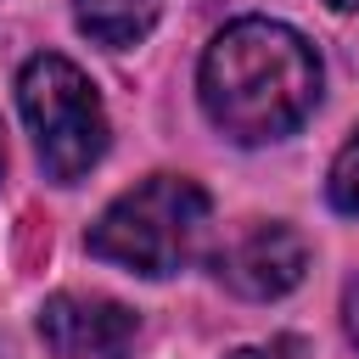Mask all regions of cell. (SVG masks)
<instances>
[{"instance_id":"6da1fadb","label":"cell","mask_w":359,"mask_h":359,"mask_svg":"<svg viewBox=\"0 0 359 359\" xmlns=\"http://www.w3.org/2000/svg\"><path fill=\"white\" fill-rule=\"evenodd\" d=\"M314 101H320V56L286 22L241 17L202 56V107L241 146L292 135L314 112Z\"/></svg>"},{"instance_id":"7a4b0ae2","label":"cell","mask_w":359,"mask_h":359,"mask_svg":"<svg viewBox=\"0 0 359 359\" xmlns=\"http://www.w3.org/2000/svg\"><path fill=\"white\" fill-rule=\"evenodd\" d=\"M202 236H208V191L185 174H151L90 224V252L129 275L157 280L185 269Z\"/></svg>"},{"instance_id":"3957f363","label":"cell","mask_w":359,"mask_h":359,"mask_svg":"<svg viewBox=\"0 0 359 359\" xmlns=\"http://www.w3.org/2000/svg\"><path fill=\"white\" fill-rule=\"evenodd\" d=\"M17 107L34 129V146H39V163L50 180L73 185L84 180L101 151H107V112H101V95L95 84L56 50L34 56L17 79Z\"/></svg>"},{"instance_id":"277c9868","label":"cell","mask_w":359,"mask_h":359,"mask_svg":"<svg viewBox=\"0 0 359 359\" xmlns=\"http://www.w3.org/2000/svg\"><path fill=\"white\" fill-rule=\"evenodd\" d=\"M39 337L56 359H129L140 320L101 292H56L39 309Z\"/></svg>"},{"instance_id":"5b68a950","label":"cell","mask_w":359,"mask_h":359,"mask_svg":"<svg viewBox=\"0 0 359 359\" xmlns=\"http://www.w3.org/2000/svg\"><path fill=\"white\" fill-rule=\"evenodd\" d=\"M303 269H309V247H303V236L286 230V224H258V230H247V236L219 258V275H224L241 297H258V303L292 292V286L303 280Z\"/></svg>"},{"instance_id":"8992f818","label":"cell","mask_w":359,"mask_h":359,"mask_svg":"<svg viewBox=\"0 0 359 359\" xmlns=\"http://www.w3.org/2000/svg\"><path fill=\"white\" fill-rule=\"evenodd\" d=\"M73 11H79V28H84L95 45L129 50V45H140V39L157 28L163 0H79Z\"/></svg>"},{"instance_id":"52a82bcc","label":"cell","mask_w":359,"mask_h":359,"mask_svg":"<svg viewBox=\"0 0 359 359\" xmlns=\"http://www.w3.org/2000/svg\"><path fill=\"white\" fill-rule=\"evenodd\" d=\"M325 191H331V202L342 208V213H359V129H353V140L337 151V163H331V180H325Z\"/></svg>"},{"instance_id":"ba28073f","label":"cell","mask_w":359,"mask_h":359,"mask_svg":"<svg viewBox=\"0 0 359 359\" xmlns=\"http://www.w3.org/2000/svg\"><path fill=\"white\" fill-rule=\"evenodd\" d=\"M230 359H303V342H297V337H269V342L236 348Z\"/></svg>"},{"instance_id":"9c48e42d","label":"cell","mask_w":359,"mask_h":359,"mask_svg":"<svg viewBox=\"0 0 359 359\" xmlns=\"http://www.w3.org/2000/svg\"><path fill=\"white\" fill-rule=\"evenodd\" d=\"M342 320H348V337L359 342V280L348 286V297H342Z\"/></svg>"},{"instance_id":"30bf717a","label":"cell","mask_w":359,"mask_h":359,"mask_svg":"<svg viewBox=\"0 0 359 359\" xmlns=\"http://www.w3.org/2000/svg\"><path fill=\"white\" fill-rule=\"evenodd\" d=\"M331 6H337V11H353V6H359V0H331Z\"/></svg>"},{"instance_id":"8fae6325","label":"cell","mask_w":359,"mask_h":359,"mask_svg":"<svg viewBox=\"0 0 359 359\" xmlns=\"http://www.w3.org/2000/svg\"><path fill=\"white\" fill-rule=\"evenodd\" d=\"M0 174H6V140H0Z\"/></svg>"}]
</instances>
